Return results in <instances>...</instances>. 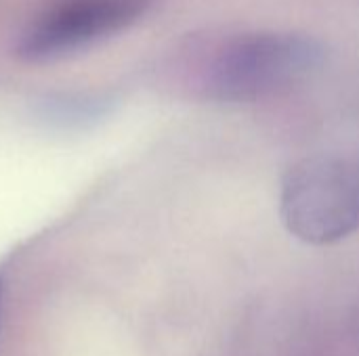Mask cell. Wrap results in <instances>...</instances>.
<instances>
[{
	"label": "cell",
	"instance_id": "5",
	"mask_svg": "<svg viewBox=\"0 0 359 356\" xmlns=\"http://www.w3.org/2000/svg\"><path fill=\"white\" fill-rule=\"evenodd\" d=\"M0 300H2V279H0Z\"/></svg>",
	"mask_w": 359,
	"mask_h": 356
},
{
	"label": "cell",
	"instance_id": "1",
	"mask_svg": "<svg viewBox=\"0 0 359 356\" xmlns=\"http://www.w3.org/2000/svg\"><path fill=\"white\" fill-rule=\"evenodd\" d=\"M320 40L280 29H242L196 38L183 48L187 88L217 103H255L284 94L324 63Z\"/></svg>",
	"mask_w": 359,
	"mask_h": 356
},
{
	"label": "cell",
	"instance_id": "4",
	"mask_svg": "<svg viewBox=\"0 0 359 356\" xmlns=\"http://www.w3.org/2000/svg\"><path fill=\"white\" fill-rule=\"evenodd\" d=\"M107 101L90 94H61L57 99H46V115L63 124H80L93 118H101Z\"/></svg>",
	"mask_w": 359,
	"mask_h": 356
},
{
	"label": "cell",
	"instance_id": "2",
	"mask_svg": "<svg viewBox=\"0 0 359 356\" xmlns=\"http://www.w3.org/2000/svg\"><path fill=\"white\" fill-rule=\"evenodd\" d=\"M280 216L290 235L330 245L359 231V157L311 155L288 168Z\"/></svg>",
	"mask_w": 359,
	"mask_h": 356
},
{
	"label": "cell",
	"instance_id": "3",
	"mask_svg": "<svg viewBox=\"0 0 359 356\" xmlns=\"http://www.w3.org/2000/svg\"><path fill=\"white\" fill-rule=\"evenodd\" d=\"M151 0H57L23 31L17 55L25 61H57L84 50L135 23Z\"/></svg>",
	"mask_w": 359,
	"mask_h": 356
}]
</instances>
